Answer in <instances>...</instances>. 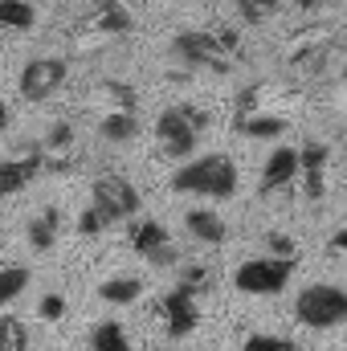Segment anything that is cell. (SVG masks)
Wrapping results in <instances>:
<instances>
[{
	"label": "cell",
	"instance_id": "ba28073f",
	"mask_svg": "<svg viewBox=\"0 0 347 351\" xmlns=\"http://www.w3.org/2000/svg\"><path fill=\"white\" fill-rule=\"evenodd\" d=\"M37 176H45V147L41 143H29V147H21V156L0 160V200L25 192Z\"/></svg>",
	"mask_w": 347,
	"mask_h": 351
},
{
	"label": "cell",
	"instance_id": "5b68a950",
	"mask_svg": "<svg viewBox=\"0 0 347 351\" xmlns=\"http://www.w3.org/2000/svg\"><path fill=\"white\" fill-rule=\"evenodd\" d=\"M172 53L180 66L188 70H213V74H229V53L221 49L213 29H184L172 37Z\"/></svg>",
	"mask_w": 347,
	"mask_h": 351
},
{
	"label": "cell",
	"instance_id": "836d02e7",
	"mask_svg": "<svg viewBox=\"0 0 347 351\" xmlns=\"http://www.w3.org/2000/svg\"><path fill=\"white\" fill-rule=\"evenodd\" d=\"M319 4H323V0H298V8H302V12H315Z\"/></svg>",
	"mask_w": 347,
	"mask_h": 351
},
{
	"label": "cell",
	"instance_id": "4fadbf2b",
	"mask_svg": "<svg viewBox=\"0 0 347 351\" xmlns=\"http://www.w3.org/2000/svg\"><path fill=\"white\" fill-rule=\"evenodd\" d=\"M233 131L246 135V139H278V135L290 131V119L278 114V110H254V114H237Z\"/></svg>",
	"mask_w": 347,
	"mask_h": 351
},
{
	"label": "cell",
	"instance_id": "83f0119b",
	"mask_svg": "<svg viewBox=\"0 0 347 351\" xmlns=\"http://www.w3.org/2000/svg\"><path fill=\"white\" fill-rule=\"evenodd\" d=\"M106 225H110V221H106V217H102V213H98L94 204L78 213V233H82V237H98V233H102Z\"/></svg>",
	"mask_w": 347,
	"mask_h": 351
},
{
	"label": "cell",
	"instance_id": "4dcf8cb0",
	"mask_svg": "<svg viewBox=\"0 0 347 351\" xmlns=\"http://www.w3.org/2000/svg\"><path fill=\"white\" fill-rule=\"evenodd\" d=\"M213 33H217V41H221V49H225L229 58H233V53L241 49V37H237V29H225V25H221V29H213Z\"/></svg>",
	"mask_w": 347,
	"mask_h": 351
},
{
	"label": "cell",
	"instance_id": "9c48e42d",
	"mask_svg": "<svg viewBox=\"0 0 347 351\" xmlns=\"http://www.w3.org/2000/svg\"><path fill=\"white\" fill-rule=\"evenodd\" d=\"M160 319H164V331L168 339H188L200 323V298L184 286H172L164 298H160Z\"/></svg>",
	"mask_w": 347,
	"mask_h": 351
},
{
	"label": "cell",
	"instance_id": "d4e9b609",
	"mask_svg": "<svg viewBox=\"0 0 347 351\" xmlns=\"http://www.w3.org/2000/svg\"><path fill=\"white\" fill-rule=\"evenodd\" d=\"M70 143H74V127H70V123H53V127L45 131V139H41L45 156H62V152H70Z\"/></svg>",
	"mask_w": 347,
	"mask_h": 351
},
{
	"label": "cell",
	"instance_id": "8fae6325",
	"mask_svg": "<svg viewBox=\"0 0 347 351\" xmlns=\"http://www.w3.org/2000/svg\"><path fill=\"white\" fill-rule=\"evenodd\" d=\"M290 180H298V152L294 147H274L261 164L258 176V196H274L278 188H286Z\"/></svg>",
	"mask_w": 347,
	"mask_h": 351
},
{
	"label": "cell",
	"instance_id": "cb8c5ba5",
	"mask_svg": "<svg viewBox=\"0 0 347 351\" xmlns=\"http://www.w3.org/2000/svg\"><path fill=\"white\" fill-rule=\"evenodd\" d=\"M233 4H237V12H241L246 25H265L278 12V0H233Z\"/></svg>",
	"mask_w": 347,
	"mask_h": 351
},
{
	"label": "cell",
	"instance_id": "603a6c76",
	"mask_svg": "<svg viewBox=\"0 0 347 351\" xmlns=\"http://www.w3.org/2000/svg\"><path fill=\"white\" fill-rule=\"evenodd\" d=\"M29 348V327L16 315H0V351H25Z\"/></svg>",
	"mask_w": 347,
	"mask_h": 351
},
{
	"label": "cell",
	"instance_id": "3957f363",
	"mask_svg": "<svg viewBox=\"0 0 347 351\" xmlns=\"http://www.w3.org/2000/svg\"><path fill=\"white\" fill-rule=\"evenodd\" d=\"M290 278H294V258H274V254H265V258H254V262L237 265L233 286H237L241 294H250V298H274V294L286 290Z\"/></svg>",
	"mask_w": 347,
	"mask_h": 351
},
{
	"label": "cell",
	"instance_id": "2e32d148",
	"mask_svg": "<svg viewBox=\"0 0 347 351\" xmlns=\"http://www.w3.org/2000/svg\"><path fill=\"white\" fill-rule=\"evenodd\" d=\"M58 225H62V213L49 204V208H41L29 225H25V233H29V245L37 250V254H49L53 245H58Z\"/></svg>",
	"mask_w": 347,
	"mask_h": 351
},
{
	"label": "cell",
	"instance_id": "52a82bcc",
	"mask_svg": "<svg viewBox=\"0 0 347 351\" xmlns=\"http://www.w3.org/2000/svg\"><path fill=\"white\" fill-rule=\"evenodd\" d=\"M66 78H70V62L66 58H33L25 70H21V98L25 102H45V98H53L58 90L66 86Z\"/></svg>",
	"mask_w": 347,
	"mask_h": 351
},
{
	"label": "cell",
	"instance_id": "7402d4cb",
	"mask_svg": "<svg viewBox=\"0 0 347 351\" xmlns=\"http://www.w3.org/2000/svg\"><path fill=\"white\" fill-rule=\"evenodd\" d=\"M180 286H184V290H192L196 298H200V294H208V290H213V265H208V262H188L184 269H180Z\"/></svg>",
	"mask_w": 347,
	"mask_h": 351
},
{
	"label": "cell",
	"instance_id": "1f68e13d",
	"mask_svg": "<svg viewBox=\"0 0 347 351\" xmlns=\"http://www.w3.org/2000/svg\"><path fill=\"white\" fill-rule=\"evenodd\" d=\"M331 254H344L347 258V229H339V233L331 237Z\"/></svg>",
	"mask_w": 347,
	"mask_h": 351
},
{
	"label": "cell",
	"instance_id": "7c38bea8",
	"mask_svg": "<svg viewBox=\"0 0 347 351\" xmlns=\"http://www.w3.org/2000/svg\"><path fill=\"white\" fill-rule=\"evenodd\" d=\"M127 237H131V250H135L139 258H152L156 250L172 245L168 225H164V221H156V217H135V221L127 225Z\"/></svg>",
	"mask_w": 347,
	"mask_h": 351
},
{
	"label": "cell",
	"instance_id": "f546056e",
	"mask_svg": "<svg viewBox=\"0 0 347 351\" xmlns=\"http://www.w3.org/2000/svg\"><path fill=\"white\" fill-rule=\"evenodd\" d=\"M180 258H184V254L176 250V241H172V245H164V250H156V254H152L147 262L156 265V269H168V265H176V262H180Z\"/></svg>",
	"mask_w": 347,
	"mask_h": 351
},
{
	"label": "cell",
	"instance_id": "30bf717a",
	"mask_svg": "<svg viewBox=\"0 0 347 351\" xmlns=\"http://www.w3.org/2000/svg\"><path fill=\"white\" fill-rule=\"evenodd\" d=\"M327 143H302L298 147V180H302V196L307 200H323L327 196Z\"/></svg>",
	"mask_w": 347,
	"mask_h": 351
},
{
	"label": "cell",
	"instance_id": "4316f807",
	"mask_svg": "<svg viewBox=\"0 0 347 351\" xmlns=\"http://www.w3.org/2000/svg\"><path fill=\"white\" fill-rule=\"evenodd\" d=\"M261 241H265V250H270L274 258H294V254H298L294 237H286V233H278V229H270V233H265Z\"/></svg>",
	"mask_w": 347,
	"mask_h": 351
},
{
	"label": "cell",
	"instance_id": "7a4b0ae2",
	"mask_svg": "<svg viewBox=\"0 0 347 351\" xmlns=\"http://www.w3.org/2000/svg\"><path fill=\"white\" fill-rule=\"evenodd\" d=\"M294 319L307 331H335L347 323V290L335 282H311L294 298Z\"/></svg>",
	"mask_w": 347,
	"mask_h": 351
},
{
	"label": "cell",
	"instance_id": "ac0fdd59",
	"mask_svg": "<svg viewBox=\"0 0 347 351\" xmlns=\"http://www.w3.org/2000/svg\"><path fill=\"white\" fill-rule=\"evenodd\" d=\"M90 351H135V343H131V335H127L123 323L106 319V323H98L90 331Z\"/></svg>",
	"mask_w": 347,
	"mask_h": 351
},
{
	"label": "cell",
	"instance_id": "5bb4252c",
	"mask_svg": "<svg viewBox=\"0 0 347 351\" xmlns=\"http://www.w3.org/2000/svg\"><path fill=\"white\" fill-rule=\"evenodd\" d=\"M184 225H188L192 241H200V245H221V241L229 237V225H225L213 208H192V213L184 217Z\"/></svg>",
	"mask_w": 347,
	"mask_h": 351
},
{
	"label": "cell",
	"instance_id": "6da1fadb",
	"mask_svg": "<svg viewBox=\"0 0 347 351\" xmlns=\"http://www.w3.org/2000/svg\"><path fill=\"white\" fill-rule=\"evenodd\" d=\"M237 164L225 152H208L200 160H188L172 172V192L180 196H208V200H233L237 196Z\"/></svg>",
	"mask_w": 347,
	"mask_h": 351
},
{
	"label": "cell",
	"instance_id": "d6a6232c",
	"mask_svg": "<svg viewBox=\"0 0 347 351\" xmlns=\"http://www.w3.org/2000/svg\"><path fill=\"white\" fill-rule=\"evenodd\" d=\"M8 119H12V114H8V102H4V98H0V135H4V131H8Z\"/></svg>",
	"mask_w": 347,
	"mask_h": 351
},
{
	"label": "cell",
	"instance_id": "8992f818",
	"mask_svg": "<svg viewBox=\"0 0 347 351\" xmlns=\"http://www.w3.org/2000/svg\"><path fill=\"white\" fill-rule=\"evenodd\" d=\"M156 143L168 160H188L200 143V127L184 114V106H168L156 119Z\"/></svg>",
	"mask_w": 347,
	"mask_h": 351
},
{
	"label": "cell",
	"instance_id": "d6986e66",
	"mask_svg": "<svg viewBox=\"0 0 347 351\" xmlns=\"http://www.w3.org/2000/svg\"><path fill=\"white\" fill-rule=\"evenodd\" d=\"M139 294H143L139 278H106L98 286V298L110 302V306H131V302H139Z\"/></svg>",
	"mask_w": 347,
	"mask_h": 351
},
{
	"label": "cell",
	"instance_id": "ffe728a7",
	"mask_svg": "<svg viewBox=\"0 0 347 351\" xmlns=\"http://www.w3.org/2000/svg\"><path fill=\"white\" fill-rule=\"evenodd\" d=\"M37 25V8L29 0H0V29L8 33H29Z\"/></svg>",
	"mask_w": 347,
	"mask_h": 351
},
{
	"label": "cell",
	"instance_id": "f1b7e54d",
	"mask_svg": "<svg viewBox=\"0 0 347 351\" xmlns=\"http://www.w3.org/2000/svg\"><path fill=\"white\" fill-rule=\"evenodd\" d=\"M66 315V298L62 294H45L41 302H37V319H45V323H58Z\"/></svg>",
	"mask_w": 347,
	"mask_h": 351
},
{
	"label": "cell",
	"instance_id": "484cf974",
	"mask_svg": "<svg viewBox=\"0 0 347 351\" xmlns=\"http://www.w3.org/2000/svg\"><path fill=\"white\" fill-rule=\"evenodd\" d=\"M241 351H298L294 348V339H286V335H250Z\"/></svg>",
	"mask_w": 347,
	"mask_h": 351
},
{
	"label": "cell",
	"instance_id": "9a60e30c",
	"mask_svg": "<svg viewBox=\"0 0 347 351\" xmlns=\"http://www.w3.org/2000/svg\"><path fill=\"white\" fill-rule=\"evenodd\" d=\"M98 139H106V143H131V139H139L135 110H106L98 119Z\"/></svg>",
	"mask_w": 347,
	"mask_h": 351
},
{
	"label": "cell",
	"instance_id": "44dd1931",
	"mask_svg": "<svg viewBox=\"0 0 347 351\" xmlns=\"http://www.w3.org/2000/svg\"><path fill=\"white\" fill-rule=\"evenodd\" d=\"M29 290V269L25 265H0V311L12 306Z\"/></svg>",
	"mask_w": 347,
	"mask_h": 351
},
{
	"label": "cell",
	"instance_id": "277c9868",
	"mask_svg": "<svg viewBox=\"0 0 347 351\" xmlns=\"http://www.w3.org/2000/svg\"><path fill=\"white\" fill-rule=\"evenodd\" d=\"M90 204L110 221V225H119V221H135L139 217V208H143V196L135 192V184L127 180V176H98L94 184H90Z\"/></svg>",
	"mask_w": 347,
	"mask_h": 351
},
{
	"label": "cell",
	"instance_id": "e0dca14e",
	"mask_svg": "<svg viewBox=\"0 0 347 351\" xmlns=\"http://www.w3.org/2000/svg\"><path fill=\"white\" fill-rule=\"evenodd\" d=\"M94 25L102 33H110V37H123V33H131L135 16H131V8L123 0H98L94 4Z\"/></svg>",
	"mask_w": 347,
	"mask_h": 351
}]
</instances>
